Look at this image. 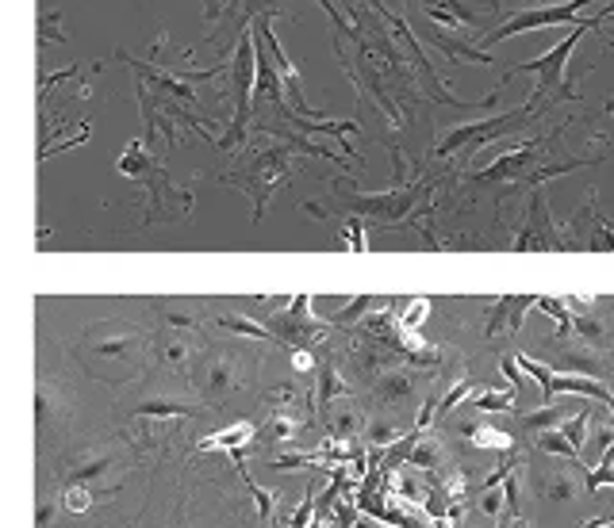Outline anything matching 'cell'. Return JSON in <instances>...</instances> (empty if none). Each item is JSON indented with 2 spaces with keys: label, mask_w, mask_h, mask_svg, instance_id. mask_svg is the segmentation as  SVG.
Wrapping results in <instances>:
<instances>
[{
  "label": "cell",
  "mask_w": 614,
  "mask_h": 528,
  "mask_svg": "<svg viewBox=\"0 0 614 528\" xmlns=\"http://www.w3.org/2000/svg\"><path fill=\"white\" fill-rule=\"evenodd\" d=\"M299 157H327L339 169H350L346 157H339V149H327L311 139H269V134H250V149L243 154V161H235L223 172H208L220 184H231L253 203V223H261L269 211V200L276 195V188L288 184L296 172Z\"/></svg>",
  "instance_id": "cell-1"
},
{
  "label": "cell",
  "mask_w": 614,
  "mask_h": 528,
  "mask_svg": "<svg viewBox=\"0 0 614 528\" xmlns=\"http://www.w3.org/2000/svg\"><path fill=\"white\" fill-rule=\"evenodd\" d=\"M550 142L553 139H530V146L511 149V154H504L499 161L484 165V169L473 177V188H492V192H504V195L534 192V188H542L545 180L565 177V172H572V169L603 161V154H595V157H588V154L583 157H557Z\"/></svg>",
  "instance_id": "cell-2"
},
{
  "label": "cell",
  "mask_w": 614,
  "mask_h": 528,
  "mask_svg": "<svg viewBox=\"0 0 614 528\" xmlns=\"http://www.w3.org/2000/svg\"><path fill=\"white\" fill-rule=\"evenodd\" d=\"M116 169L123 177L139 180V200L142 203V223H177V218H189L192 211V192L189 188H177L166 172L162 154H154L150 139H134L123 154L116 157Z\"/></svg>",
  "instance_id": "cell-3"
},
{
  "label": "cell",
  "mask_w": 614,
  "mask_h": 528,
  "mask_svg": "<svg viewBox=\"0 0 614 528\" xmlns=\"http://www.w3.org/2000/svg\"><path fill=\"white\" fill-rule=\"evenodd\" d=\"M441 177L438 172H418L411 180H400L395 188H385V192H357L354 180H334V203L342 211H354L357 218H373V223L385 226H400L411 223L423 207L434 203V192H438Z\"/></svg>",
  "instance_id": "cell-4"
},
{
  "label": "cell",
  "mask_w": 614,
  "mask_h": 528,
  "mask_svg": "<svg viewBox=\"0 0 614 528\" xmlns=\"http://www.w3.org/2000/svg\"><path fill=\"white\" fill-rule=\"evenodd\" d=\"M611 16H614V9L599 12L595 20H580V24L568 32V39H560L557 47H550L542 58H530V62H519V65H511V70H507V77H511V73H534V77H538L534 93L522 100L530 111L545 116V111H553L557 104H580L583 100L580 88L568 81V58H572L576 43H580L583 35L595 32V27H603V20H611Z\"/></svg>",
  "instance_id": "cell-5"
},
{
  "label": "cell",
  "mask_w": 614,
  "mask_h": 528,
  "mask_svg": "<svg viewBox=\"0 0 614 528\" xmlns=\"http://www.w3.org/2000/svg\"><path fill=\"white\" fill-rule=\"evenodd\" d=\"M538 111H530L527 104H519V108L504 111V116H492V119H481V123H465V127H453V131H446L438 139V146H434V161H441V157H461V165L469 161V154H476V149H484L488 142H507V139H519L522 131H530V127L538 123Z\"/></svg>",
  "instance_id": "cell-6"
},
{
  "label": "cell",
  "mask_w": 614,
  "mask_h": 528,
  "mask_svg": "<svg viewBox=\"0 0 614 528\" xmlns=\"http://www.w3.org/2000/svg\"><path fill=\"white\" fill-rule=\"evenodd\" d=\"M261 326L269 329L273 341L288 345V349H316L331 334V326L311 311V296H296L292 303L276 307L269 319H261Z\"/></svg>",
  "instance_id": "cell-7"
},
{
  "label": "cell",
  "mask_w": 614,
  "mask_h": 528,
  "mask_svg": "<svg viewBox=\"0 0 614 528\" xmlns=\"http://www.w3.org/2000/svg\"><path fill=\"white\" fill-rule=\"evenodd\" d=\"M519 368L530 375V380L538 383V387H542V403H545V406H553L560 395H588V398H595L599 406H606V410H611V403H614V395L606 391V383L595 380V375L553 372L550 364H542V360L527 357V352L519 357Z\"/></svg>",
  "instance_id": "cell-8"
},
{
  "label": "cell",
  "mask_w": 614,
  "mask_h": 528,
  "mask_svg": "<svg viewBox=\"0 0 614 528\" xmlns=\"http://www.w3.org/2000/svg\"><path fill=\"white\" fill-rule=\"evenodd\" d=\"M591 0H560V4H538V9H522L515 12V16H507L499 27H492L488 35L481 39V50H492L499 47L504 39H511V35H522V32H545V27H565L572 24L576 16H580L583 9H588Z\"/></svg>",
  "instance_id": "cell-9"
},
{
  "label": "cell",
  "mask_w": 614,
  "mask_h": 528,
  "mask_svg": "<svg viewBox=\"0 0 614 528\" xmlns=\"http://www.w3.org/2000/svg\"><path fill=\"white\" fill-rule=\"evenodd\" d=\"M423 16H430L434 24L441 27H453V32H481L488 24H504V9H499V0H415Z\"/></svg>",
  "instance_id": "cell-10"
},
{
  "label": "cell",
  "mask_w": 614,
  "mask_h": 528,
  "mask_svg": "<svg viewBox=\"0 0 614 528\" xmlns=\"http://www.w3.org/2000/svg\"><path fill=\"white\" fill-rule=\"evenodd\" d=\"M192 380H197V391L208 406H223L243 391V360H238V352H212L200 360Z\"/></svg>",
  "instance_id": "cell-11"
},
{
  "label": "cell",
  "mask_w": 614,
  "mask_h": 528,
  "mask_svg": "<svg viewBox=\"0 0 614 528\" xmlns=\"http://www.w3.org/2000/svg\"><path fill=\"white\" fill-rule=\"evenodd\" d=\"M403 16L415 20V27L423 32V39L430 43L434 50H441V55L449 58V62H473V65H488L492 62V50H481L469 43V32H453V27H441L434 24L430 16H423V9H403Z\"/></svg>",
  "instance_id": "cell-12"
},
{
  "label": "cell",
  "mask_w": 614,
  "mask_h": 528,
  "mask_svg": "<svg viewBox=\"0 0 614 528\" xmlns=\"http://www.w3.org/2000/svg\"><path fill=\"white\" fill-rule=\"evenodd\" d=\"M511 249H519V253H550V249H565V238H560V230L553 226V211H550V200H545V188H534V192H530L527 223H522L519 238L511 241Z\"/></svg>",
  "instance_id": "cell-13"
},
{
  "label": "cell",
  "mask_w": 614,
  "mask_h": 528,
  "mask_svg": "<svg viewBox=\"0 0 614 528\" xmlns=\"http://www.w3.org/2000/svg\"><path fill=\"white\" fill-rule=\"evenodd\" d=\"M273 16L296 20L292 12H284V0H231L227 9H223V20L215 24V32L208 35V43L223 39V35H231V43H238V35L253 32L258 20H273Z\"/></svg>",
  "instance_id": "cell-14"
},
{
  "label": "cell",
  "mask_w": 614,
  "mask_h": 528,
  "mask_svg": "<svg viewBox=\"0 0 614 528\" xmlns=\"http://www.w3.org/2000/svg\"><path fill=\"white\" fill-rule=\"evenodd\" d=\"M142 345H146V337H142L134 326L104 329V334L85 337V360L88 364H93V360H119V364H127V360L142 357Z\"/></svg>",
  "instance_id": "cell-15"
},
{
  "label": "cell",
  "mask_w": 614,
  "mask_h": 528,
  "mask_svg": "<svg viewBox=\"0 0 614 528\" xmlns=\"http://www.w3.org/2000/svg\"><path fill=\"white\" fill-rule=\"evenodd\" d=\"M380 307L377 296H354V299H331V296H316L311 299V311L319 314V319L327 322V326H339V329H350L357 326V322L365 319V314H373Z\"/></svg>",
  "instance_id": "cell-16"
},
{
  "label": "cell",
  "mask_w": 614,
  "mask_h": 528,
  "mask_svg": "<svg viewBox=\"0 0 614 528\" xmlns=\"http://www.w3.org/2000/svg\"><path fill=\"white\" fill-rule=\"evenodd\" d=\"M538 299L542 296H504V299H496V303L488 307V326H484L488 341L515 334V329L522 326V319H527L530 307H538Z\"/></svg>",
  "instance_id": "cell-17"
},
{
  "label": "cell",
  "mask_w": 614,
  "mask_h": 528,
  "mask_svg": "<svg viewBox=\"0 0 614 528\" xmlns=\"http://www.w3.org/2000/svg\"><path fill=\"white\" fill-rule=\"evenodd\" d=\"M415 395H418L415 375H411L408 368H400V364L385 368V372L373 380V398H377L380 406H388V410H395V406H408Z\"/></svg>",
  "instance_id": "cell-18"
},
{
  "label": "cell",
  "mask_w": 614,
  "mask_h": 528,
  "mask_svg": "<svg viewBox=\"0 0 614 528\" xmlns=\"http://www.w3.org/2000/svg\"><path fill=\"white\" fill-rule=\"evenodd\" d=\"M319 391H316V406H319V410H331V406L334 403H342V398H346V375H342L339 372V364H334V360L331 357H327V360H319Z\"/></svg>",
  "instance_id": "cell-19"
},
{
  "label": "cell",
  "mask_w": 614,
  "mask_h": 528,
  "mask_svg": "<svg viewBox=\"0 0 614 528\" xmlns=\"http://www.w3.org/2000/svg\"><path fill=\"white\" fill-rule=\"evenodd\" d=\"M253 433H258V425L253 421H235V425H227V429H220V433H212V436H204L200 441V452H235V448H246V444L253 441Z\"/></svg>",
  "instance_id": "cell-20"
},
{
  "label": "cell",
  "mask_w": 614,
  "mask_h": 528,
  "mask_svg": "<svg viewBox=\"0 0 614 528\" xmlns=\"http://www.w3.org/2000/svg\"><path fill=\"white\" fill-rule=\"evenodd\" d=\"M154 352H158V364L169 368V372H189V341H185V334H177V329H166V334L154 341Z\"/></svg>",
  "instance_id": "cell-21"
},
{
  "label": "cell",
  "mask_w": 614,
  "mask_h": 528,
  "mask_svg": "<svg viewBox=\"0 0 614 528\" xmlns=\"http://www.w3.org/2000/svg\"><path fill=\"white\" fill-rule=\"evenodd\" d=\"M323 418H327V429H331L334 441H354L357 433H365V421H362V413H357L354 406L334 403Z\"/></svg>",
  "instance_id": "cell-22"
},
{
  "label": "cell",
  "mask_w": 614,
  "mask_h": 528,
  "mask_svg": "<svg viewBox=\"0 0 614 528\" xmlns=\"http://www.w3.org/2000/svg\"><path fill=\"white\" fill-rule=\"evenodd\" d=\"M243 452H246V448H235V452H231V459H235V467H238V479H243V487L250 490L253 505H258V517H261V520H273L276 494H273V490H265V487H258V482H253V475L246 471V459H243Z\"/></svg>",
  "instance_id": "cell-23"
},
{
  "label": "cell",
  "mask_w": 614,
  "mask_h": 528,
  "mask_svg": "<svg viewBox=\"0 0 614 528\" xmlns=\"http://www.w3.org/2000/svg\"><path fill=\"white\" fill-rule=\"evenodd\" d=\"M134 418H142V421H185V418H192V406L189 403H169V398H150V403L134 406Z\"/></svg>",
  "instance_id": "cell-24"
},
{
  "label": "cell",
  "mask_w": 614,
  "mask_h": 528,
  "mask_svg": "<svg viewBox=\"0 0 614 528\" xmlns=\"http://www.w3.org/2000/svg\"><path fill=\"white\" fill-rule=\"evenodd\" d=\"M111 467H116V456H108V452H96V456H85V459H78V464L70 467V482H88V487H93V482L104 479Z\"/></svg>",
  "instance_id": "cell-25"
},
{
  "label": "cell",
  "mask_w": 614,
  "mask_h": 528,
  "mask_svg": "<svg viewBox=\"0 0 614 528\" xmlns=\"http://www.w3.org/2000/svg\"><path fill=\"white\" fill-rule=\"evenodd\" d=\"M465 433H469V444H473V448H488V452H499V456H511V448H515V441L504 433V429L473 425V429H465Z\"/></svg>",
  "instance_id": "cell-26"
},
{
  "label": "cell",
  "mask_w": 614,
  "mask_h": 528,
  "mask_svg": "<svg viewBox=\"0 0 614 528\" xmlns=\"http://www.w3.org/2000/svg\"><path fill=\"white\" fill-rule=\"evenodd\" d=\"M519 391H481L473 395V410L476 413H507V410H519Z\"/></svg>",
  "instance_id": "cell-27"
},
{
  "label": "cell",
  "mask_w": 614,
  "mask_h": 528,
  "mask_svg": "<svg viewBox=\"0 0 614 528\" xmlns=\"http://www.w3.org/2000/svg\"><path fill=\"white\" fill-rule=\"evenodd\" d=\"M568 406H560V403H553V406H542V410H534V413H522V429H534V433H545V429H560L568 421Z\"/></svg>",
  "instance_id": "cell-28"
},
{
  "label": "cell",
  "mask_w": 614,
  "mask_h": 528,
  "mask_svg": "<svg viewBox=\"0 0 614 528\" xmlns=\"http://www.w3.org/2000/svg\"><path fill=\"white\" fill-rule=\"evenodd\" d=\"M572 334H580V341H583V345H591V349H606V345L614 341L611 329H606L603 322L595 319V314H576Z\"/></svg>",
  "instance_id": "cell-29"
},
{
  "label": "cell",
  "mask_w": 614,
  "mask_h": 528,
  "mask_svg": "<svg viewBox=\"0 0 614 528\" xmlns=\"http://www.w3.org/2000/svg\"><path fill=\"white\" fill-rule=\"evenodd\" d=\"M538 448L550 452V456H565V459H572V464H583V452L576 448L560 429H545V433H538Z\"/></svg>",
  "instance_id": "cell-30"
},
{
  "label": "cell",
  "mask_w": 614,
  "mask_h": 528,
  "mask_svg": "<svg viewBox=\"0 0 614 528\" xmlns=\"http://www.w3.org/2000/svg\"><path fill=\"white\" fill-rule=\"evenodd\" d=\"M215 326H223L227 334L250 337V341H269V329L261 326V322H253V319H243V314H220V319H215Z\"/></svg>",
  "instance_id": "cell-31"
},
{
  "label": "cell",
  "mask_w": 614,
  "mask_h": 528,
  "mask_svg": "<svg viewBox=\"0 0 614 528\" xmlns=\"http://www.w3.org/2000/svg\"><path fill=\"white\" fill-rule=\"evenodd\" d=\"M408 464L418 467V471H438L441 467V444L434 441V436L430 441H415L408 452Z\"/></svg>",
  "instance_id": "cell-32"
},
{
  "label": "cell",
  "mask_w": 614,
  "mask_h": 528,
  "mask_svg": "<svg viewBox=\"0 0 614 528\" xmlns=\"http://www.w3.org/2000/svg\"><path fill=\"white\" fill-rule=\"evenodd\" d=\"M299 425H304V418H296V413H288V410H273V418H269V441L288 444L292 436L299 433Z\"/></svg>",
  "instance_id": "cell-33"
},
{
  "label": "cell",
  "mask_w": 614,
  "mask_h": 528,
  "mask_svg": "<svg viewBox=\"0 0 614 528\" xmlns=\"http://www.w3.org/2000/svg\"><path fill=\"white\" fill-rule=\"evenodd\" d=\"M538 311H545L553 322H557V337H568V334H572V322H576V314L568 311V303H565V299H550V296H542V299H538Z\"/></svg>",
  "instance_id": "cell-34"
},
{
  "label": "cell",
  "mask_w": 614,
  "mask_h": 528,
  "mask_svg": "<svg viewBox=\"0 0 614 528\" xmlns=\"http://www.w3.org/2000/svg\"><path fill=\"white\" fill-rule=\"evenodd\" d=\"M62 509L66 513H88L93 509V487H88V482H66L62 487Z\"/></svg>",
  "instance_id": "cell-35"
},
{
  "label": "cell",
  "mask_w": 614,
  "mask_h": 528,
  "mask_svg": "<svg viewBox=\"0 0 614 528\" xmlns=\"http://www.w3.org/2000/svg\"><path fill=\"white\" fill-rule=\"evenodd\" d=\"M542 494H545V497H553V502H572V497H576V482H572V475H568V471H553V475H545V479H542Z\"/></svg>",
  "instance_id": "cell-36"
},
{
  "label": "cell",
  "mask_w": 614,
  "mask_h": 528,
  "mask_svg": "<svg viewBox=\"0 0 614 528\" xmlns=\"http://www.w3.org/2000/svg\"><path fill=\"white\" fill-rule=\"evenodd\" d=\"M430 314V299H411L408 307L400 303V329L403 334H415L423 326V319Z\"/></svg>",
  "instance_id": "cell-37"
},
{
  "label": "cell",
  "mask_w": 614,
  "mask_h": 528,
  "mask_svg": "<svg viewBox=\"0 0 614 528\" xmlns=\"http://www.w3.org/2000/svg\"><path fill=\"white\" fill-rule=\"evenodd\" d=\"M365 436H369V448H392V444L400 441V433H395V429L388 425L385 418H369V425H365Z\"/></svg>",
  "instance_id": "cell-38"
},
{
  "label": "cell",
  "mask_w": 614,
  "mask_h": 528,
  "mask_svg": "<svg viewBox=\"0 0 614 528\" xmlns=\"http://www.w3.org/2000/svg\"><path fill=\"white\" fill-rule=\"evenodd\" d=\"M588 421H591V410H572L565 425H560V433H565L580 452H583V441H588Z\"/></svg>",
  "instance_id": "cell-39"
},
{
  "label": "cell",
  "mask_w": 614,
  "mask_h": 528,
  "mask_svg": "<svg viewBox=\"0 0 614 528\" xmlns=\"http://www.w3.org/2000/svg\"><path fill=\"white\" fill-rule=\"evenodd\" d=\"M469 398V383L465 380H457L453 387L446 391V395L438 398V418H449V413L457 410V403H465Z\"/></svg>",
  "instance_id": "cell-40"
},
{
  "label": "cell",
  "mask_w": 614,
  "mask_h": 528,
  "mask_svg": "<svg viewBox=\"0 0 614 528\" xmlns=\"http://www.w3.org/2000/svg\"><path fill=\"white\" fill-rule=\"evenodd\" d=\"M504 505H507V494H499V487H492V490H484V494H481V513H484V517H499V513H504Z\"/></svg>",
  "instance_id": "cell-41"
},
{
  "label": "cell",
  "mask_w": 614,
  "mask_h": 528,
  "mask_svg": "<svg viewBox=\"0 0 614 528\" xmlns=\"http://www.w3.org/2000/svg\"><path fill=\"white\" fill-rule=\"evenodd\" d=\"M292 364H296V372H319V360L311 349H292Z\"/></svg>",
  "instance_id": "cell-42"
},
{
  "label": "cell",
  "mask_w": 614,
  "mask_h": 528,
  "mask_svg": "<svg viewBox=\"0 0 614 528\" xmlns=\"http://www.w3.org/2000/svg\"><path fill=\"white\" fill-rule=\"evenodd\" d=\"M362 230H365V218H350V226H346V233H350V238L346 241H342V245H346V249H365V238H362Z\"/></svg>",
  "instance_id": "cell-43"
},
{
  "label": "cell",
  "mask_w": 614,
  "mask_h": 528,
  "mask_svg": "<svg viewBox=\"0 0 614 528\" xmlns=\"http://www.w3.org/2000/svg\"><path fill=\"white\" fill-rule=\"evenodd\" d=\"M565 303H568V311H572V314H591V311H595V296H565Z\"/></svg>",
  "instance_id": "cell-44"
},
{
  "label": "cell",
  "mask_w": 614,
  "mask_h": 528,
  "mask_svg": "<svg viewBox=\"0 0 614 528\" xmlns=\"http://www.w3.org/2000/svg\"><path fill=\"white\" fill-rule=\"evenodd\" d=\"M204 20H212V24H220V20H223L220 0H204Z\"/></svg>",
  "instance_id": "cell-45"
},
{
  "label": "cell",
  "mask_w": 614,
  "mask_h": 528,
  "mask_svg": "<svg viewBox=\"0 0 614 528\" xmlns=\"http://www.w3.org/2000/svg\"><path fill=\"white\" fill-rule=\"evenodd\" d=\"M50 520H55V505H50V502H39V528H47Z\"/></svg>",
  "instance_id": "cell-46"
},
{
  "label": "cell",
  "mask_w": 614,
  "mask_h": 528,
  "mask_svg": "<svg viewBox=\"0 0 614 528\" xmlns=\"http://www.w3.org/2000/svg\"><path fill=\"white\" fill-rule=\"evenodd\" d=\"M614 39V32H606V43H611Z\"/></svg>",
  "instance_id": "cell-47"
},
{
  "label": "cell",
  "mask_w": 614,
  "mask_h": 528,
  "mask_svg": "<svg viewBox=\"0 0 614 528\" xmlns=\"http://www.w3.org/2000/svg\"><path fill=\"white\" fill-rule=\"evenodd\" d=\"M465 528H473V525H465Z\"/></svg>",
  "instance_id": "cell-48"
},
{
  "label": "cell",
  "mask_w": 614,
  "mask_h": 528,
  "mask_svg": "<svg viewBox=\"0 0 614 528\" xmlns=\"http://www.w3.org/2000/svg\"><path fill=\"white\" fill-rule=\"evenodd\" d=\"M276 528H281V525H276Z\"/></svg>",
  "instance_id": "cell-49"
}]
</instances>
